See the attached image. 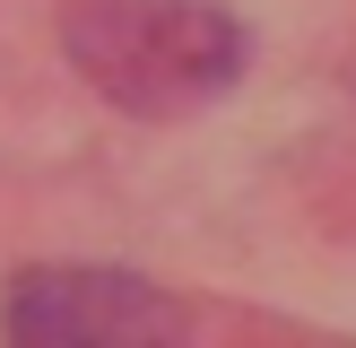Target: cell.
<instances>
[{"label":"cell","instance_id":"1","mask_svg":"<svg viewBox=\"0 0 356 348\" xmlns=\"http://www.w3.org/2000/svg\"><path fill=\"white\" fill-rule=\"evenodd\" d=\"M61 52L104 104L139 122H174L218 104L243 79V17L226 0H70Z\"/></svg>","mask_w":356,"mask_h":348},{"label":"cell","instance_id":"2","mask_svg":"<svg viewBox=\"0 0 356 348\" xmlns=\"http://www.w3.org/2000/svg\"><path fill=\"white\" fill-rule=\"evenodd\" d=\"M0 348H174V305L139 270L35 261L0 296Z\"/></svg>","mask_w":356,"mask_h":348}]
</instances>
